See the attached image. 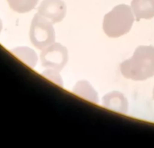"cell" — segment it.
I'll return each instance as SVG.
<instances>
[{"label": "cell", "instance_id": "8", "mask_svg": "<svg viewBox=\"0 0 154 148\" xmlns=\"http://www.w3.org/2000/svg\"><path fill=\"white\" fill-rule=\"evenodd\" d=\"M73 93L93 103H99V96L91 84L87 81H81L73 87Z\"/></svg>", "mask_w": 154, "mask_h": 148}, {"label": "cell", "instance_id": "14", "mask_svg": "<svg viewBox=\"0 0 154 148\" xmlns=\"http://www.w3.org/2000/svg\"><path fill=\"white\" fill-rule=\"evenodd\" d=\"M152 2H153V5H154V0H152Z\"/></svg>", "mask_w": 154, "mask_h": 148}, {"label": "cell", "instance_id": "13", "mask_svg": "<svg viewBox=\"0 0 154 148\" xmlns=\"http://www.w3.org/2000/svg\"><path fill=\"white\" fill-rule=\"evenodd\" d=\"M153 99H154V88H153Z\"/></svg>", "mask_w": 154, "mask_h": 148}, {"label": "cell", "instance_id": "11", "mask_svg": "<svg viewBox=\"0 0 154 148\" xmlns=\"http://www.w3.org/2000/svg\"><path fill=\"white\" fill-rule=\"evenodd\" d=\"M43 75L46 78L52 81L53 82L57 84L59 86H63V80H62L61 76L58 73V71L54 70V69H48L43 72Z\"/></svg>", "mask_w": 154, "mask_h": 148}, {"label": "cell", "instance_id": "6", "mask_svg": "<svg viewBox=\"0 0 154 148\" xmlns=\"http://www.w3.org/2000/svg\"><path fill=\"white\" fill-rule=\"evenodd\" d=\"M103 105L108 109L123 114L128 111L127 100L122 93L117 91H113L105 95L103 98Z\"/></svg>", "mask_w": 154, "mask_h": 148}, {"label": "cell", "instance_id": "2", "mask_svg": "<svg viewBox=\"0 0 154 148\" xmlns=\"http://www.w3.org/2000/svg\"><path fill=\"white\" fill-rule=\"evenodd\" d=\"M135 16L129 5L121 4L114 7L104 17L103 30L110 38H118L130 31Z\"/></svg>", "mask_w": 154, "mask_h": 148}, {"label": "cell", "instance_id": "1", "mask_svg": "<svg viewBox=\"0 0 154 148\" xmlns=\"http://www.w3.org/2000/svg\"><path fill=\"white\" fill-rule=\"evenodd\" d=\"M120 72L127 79L142 81L154 76V46L141 45L131 58L120 64Z\"/></svg>", "mask_w": 154, "mask_h": 148}, {"label": "cell", "instance_id": "7", "mask_svg": "<svg viewBox=\"0 0 154 148\" xmlns=\"http://www.w3.org/2000/svg\"><path fill=\"white\" fill-rule=\"evenodd\" d=\"M131 8L136 20H149L154 17V5L152 0H132Z\"/></svg>", "mask_w": 154, "mask_h": 148}, {"label": "cell", "instance_id": "4", "mask_svg": "<svg viewBox=\"0 0 154 148\" xmlns=\"http://www.w3.org/2000/svg\"><path fill=\"white\" fill-rule=\"evenodd\" d=\"M40 57L44 67L58 72L65 67L69 60L67 49L59 43H54L42 50Z\"/></svg>", "mask_w": 154, "mask_h": 148}, {"label": "cell", "instance_id": "12", "mask_svg": "<svg viewBox=\"0 0 154 148\" xmlns=\"http://www.w3.org/2000/svg\"><path fill=\"white\" fill-rule=\"evenodd\" d=\"M1 29H2V23L1 21H0V31H1Z\"/></svg>", "mask_w": 154, "mask_h": 148}, {"label": "cell", "instance_id": "10", "mask_svg": "<svg viewBox=\"0 0 154 148\" xmlns=\"http://www.w3.org/2000/svg\"><path fill=\"white\" fill-rule=\"evenodd\" d=\"M12 10L18 13H26L33 10L37 5L38 0H8Z\"/></svg>", "mask_w": 154, "mask_h": 148}, {"label": "cell", "instance_id": "5", "mask_svg": "<svg viewBox=\"0 0 154 148\" xmlns=\"http://www.w3.org/2000/svg\"><path fill=\"white\" fill-rule=\"evenodd\" d=\"M38 13L51 23H59L66 14V5L63 0H43L38 8Z\"/></svg>", "mask_w": 154, "mask_h": 148}, {"label": "cell", "instance_id": "9", "mask_svg": "<svg viewBox=\"0 0 154 148\" xmlns=\"http://www.w3.org/2000/svg\"><path fill=\"white\" fill-rule=\"evenodd\" d=\"M17 58H19L23 63L26 64L31 68H34L38 62V57L36 53L28 47H19L15 48L12 51Z\"/></svg>", "mask_w": 154, "mask_h": 148}, {"label": "cell", "instance_id": "3", "mask_svg": "<svg viewBox=\"0 0 154 148\" xmlns=\"http://www.w3.org/2000/svg\"><path fill=\"white\" fill-rule=\"evenodd\" d=\"M52 23L38 13L35 15L29 29L30 41L33 46L43 50L54 43L55 31Z\"/></svg>", "mask_w": 154, "mask_h": 148}]
</instances>
